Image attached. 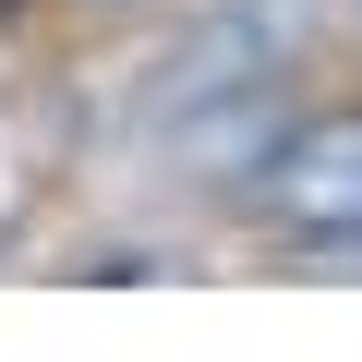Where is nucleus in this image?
<instances>
[{
  "label": "nucleus",
  "mask_w": 362,
  "mask_h": 362,
  "mask_svg": "<svg viewBox=\"0 0 362 362\" xmlns=\"http://www.w3.org/2000/svg\"><path fill=\"white\" fill-rule=\"evenodd\" d=\"M242 206L302 254H362V109H302L242 169Z\"/></svg>",
  "instance_id": "nucleus-1"
},
{
  "label": "nucleus",
  "mask_w": 362,
  "mask_h": 362,
  "mask_svg": "<svg viewBox=\"0 0 362 362\" xmlns=\"http://www.w3.org/2000/svg\"><path fill=\"white\" fill-rule=\"evenodd\" d=\"M290 61H302V0H218L145 61V133L194 121V109H230V97H266Z\"/></svg>",
  "instance_id": "nucleus-2"
},
{
  "label": "nucleus",
  "mask_w": 362,
  "mask_h": 362,
  "mask_svg": "<svg viewBox=\"0 0 362 362\" xmlns=\"http://www.w3.org/2000/svg\"><path fill=\"white\" fill-rule=\"evenodd\" d=\"M109 13H121V0H109Z\"/></svg>",
  "instance_id": "nucleus-3"
}]
</instances>
